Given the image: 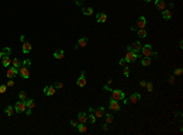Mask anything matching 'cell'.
Returning <instances> with one entry per match:
<instances>
[{
  "mask_svg": "<svg viewBox=\"0 0 183 135\" xmlns=\"http://www.w3.org/2000/svg\"><path fill=\"white\" fill-rule=\"evenodd\" d=\"M140 57H142V55H140L139 53L137 54V53H132V51H127L125 60L127 61V63H132V62H134L137 59H140Z\"/></svg>",
  "mask_w": 183,
  "mask_h": 135,
  "instance_id": "cell-1",
  "label": "cell"
},
{
  "mask_svg": "<svg viewBox=\"0 0 183 135\" xmlns=\"http://www.w3.org/2000/svg\"><path fill=\"white\" fill-rule=\"evenodd\" d=\"M13 108H15V112H17V113H22V112H24L27 110V106H26V102L24 101H17L16 103H15V106H13Z\"/></svg>",
  "mask_w": 183,
  "mask_h": 135,
  "instance_id": "cell-2",
  "label": "cell"
},
{
  "mask_svg": "<svg viewBox=\"0 0 183 135\" xmlns=\"http://www.w3.org/2000/svg\"><path fill=\"white\" fill-rule=\"evenodd\" d=\"M140 50H142V44L139 41H134L133 44H131V45H127V51H132V53H139Z\"/></svg>",
  "mask_w": 183,
  "mask_h": 135,
  "instance_id": "cell-3",
  "label": "cell"
},
{
  "mask_svg": "<svg viewBox=\"0 0 183 135\" xmlns=\"http://www.w3.org/2000/svg\"><path fill=\"white\" fill-rule=\"evenodd\" d=\"M142 55L145 57H151L153 55V50H151V45L150 44H145L144 46H142Z\"/></svg>",
  "mask_w": 183,
  "mask_h": 135,
  "instance_id": "cell-4",
  "label": "cell"
},
{
  "mask_svg": "<svg viewBox=\"0 0 183 135\" xmlns=\"http://www.w3.org/2000/svg\"><path fill=\"white\" fill-rule=\"evenodd\" d=\"M18 73H20V76L23 79H28L29 78V67L22 65V66L18 68Z\"/></svg>",
  "mask_w": 183,
  "mask_h": 135,
  "instance_id": "cell-5",
  "label": "cell"
},
{
  "mask_svg": "<svg viewBox=\"0 0 183 135\" xmlns=\"http://www.w3.org/2000/svg\"><path fill=\"white\" fill-rule=\"evenodd\" d=\"M111 92H112V99L116 100V101L123 100L126 97V95H125V92H123L122 90H111Z\"/></svg>",
  "mask_w": 183,
  "mask_h": 135,
  "instance_id": "cell-6",
  "label": "cell"
},
{
  "mask_svg": "<svg viewBox=\"0 0 183 135\" xmlns=\"http://www.w3.org/2000/svg\"><path fill=\"white\" fill-rule=\"evenodd\" d=\"M87 84V78H86V72L84 71H82V73H81V77L78 79H77V85L78 86H84Z\"/></svg>",
  "mask_w": 183,
  "mask_h": 135,
  "instance_id": "cell-7",
  "label": "cell"
},
{
  "mask_svg": "<svg viewBox=\"0 0 183 135\" xmlns=\"http://www.w3.org/2000/svg\"><path fill=\"white\" fill-rule=\"evenodd\" d=\"M55 91H56V88L53 85H48L44 88V94L47 96H53L55 94Z\"/></svg>",
  "mask_w": 183,
  "mask_h": 135,
  "instance_id": "cell-8",
  "label": "cell"
},
{
  "mask_svg": "<svg viewBox=\"0 0 183 135\" xmlns=\"http://www.w3.org/2000/svg\"><path fill=\"white\" fill-rule=\"evenodd\" d=\"M87 45H88V38L83 37V38H81V39L78 40V43L76 44L75 49H78V48H86Z\"/></svg>",
  "mask_w": 183,
  "mask_h": 135,
  "instance_id": "cell-9",
  "label": "cell"
},
{
  "mask_svg": "<svg viewBox=\"0 0 183 135\" xmlns=\"http://www.w3.org/2000/svg\"><path fill=\"white\" fill-rule=\"evenodd\" d=\"M17 74H18V69L15 68V67H10V68L7 69V72H6L7 78H13V77H16Z\"/></svg>",
  "mask_w": 183,
  "mask_h": 135,
  "instance_id": "cell-10",
  "label": "cell"
},
{
  "mask_svg": "<svg viewBox=\"0 0 183 135\" xmlns=\"http://www.w3.org/2000/svg\"><path fill=\"white\" fill-rule=\"evenodd\" d=\"M109 107L112 111H120V105H118V102L116 101V100H113V99H111L110 100V102H109Z\"/></svg>",
  "mask_w": 183,
  "mask_h": 135,
  "instance_id": "cell-11",
  "label": "cell"
},
{
  "mask_svg": "<svg viewBox=\"0 0 183 135\" xmlns=\"http://www.w3.org/2000/svg\"><path fill=\"white\" fill-rule=\"evenodd\" d=\"M95 18H97L98 23H104V22H106V20H107V15L105 12H99Z\"/></svg>",
  "mask_w": 183,
  "mask_h": 135,
  "instance_id": "cell-12",
  "label": "cell"
},
{
  "mask_svg": "<svg viewBox=\"0 0 183 135\" xmlns=\"http://www.w3.org/2000/svg\"><path fill=\"white\" fill-rule=\"evenodd\" d=\"M145 26H146V18L144 16H140L138 18V21H137V27L140 29V28H145Z\"/></svg>",
  "mask_w": 183,
  "mask_h": 135,
  "instance_id": "cell-13",
  "label": "cell"
},
{
  "mask_svg": "<svg viewBox=\"0 0 183 135\" xmlns=\"http://www.w3.org/2000/svg\"><path fill=\"white\" fill-rule=\"evenodd\" d=\"M154 3H155V6L159 9V10H166V4L164 0H154Z\"/></svg>",
  "mask_w": 183,
  "mask_h": 135,
  "instance_id": "cell-14",
  "label": "cell"
},
{
  "mask_svg": "<svg viewBox=\"0 0 183 135\" xmlns=\"http://www.w3.org/2000/svg\"><path fill=\"white\" fill-rule=\"evenodd\" d=\"M3 66L4 67H9L10 66V63H12V60L10 59V55H5V56H3Z\"/></svg>",
  "mask_w": 183,
  "mask_h": 135,
  "instance_id": "cell-15",
  "label": "cell"
},
{
  "mask_svg": "<svg viewBox=\"0 0 183 135\" xmlns=\"http://www.w3.org/2000/svg\"><path fill=\"white\" fill-rule=\"evenodd\" d=\"M87 121H88V118H87V115L84 112H80L78 113V123H83V124H86Z\"/></svg>",
  "mask_w": 183,
  "mask_h": 135,
  "instance_id": "cell-16",
  "label": "cell"
},
{
  "mask_svg": "<svg viewBox=\"0 0 183 135\" xmlns=\"http://www.w3.org/2000/svg\"><path fill=\"white\" fill-rule=\"evenodd\" d=\"M31 50H32V45H31L29 43L23 41V45H22V53H23V54H28Z\"/></svg>",
  "mask_w": 183,
  "mask_h": 135,
  "instance_id": "cell-17",
  "label": "cell"
},
{
  "mask_svg": "<svg viewBox=\"0 0 183 135\" xmlns=\"http://www.w3.org/2000/svg\"><path fill=\"white\" fill-rule=\"evenodd\" d=\"M140 100V94H138V92H134V94H132L130 97V102H132V103H136L137 101H139Z\"/></svg>",
  "mask_w": 183,
  "mask_h": 135,
  "instance_id": "cell-18",
  "label": "cell"
},
{
  "mask_svg": "<svg viewBox=\"0 0 183 135\" xmlns=\"http://www.w3.org/2000/svg\"><path fill=\"white\" fill-rule=\"evenodd\" d=\"M94 112H95V117L100 118V117H103L104 116V112H105V108L104 107H98L97 110H93Z\"/></svg>",
  "mask_w": 183,
  "mask_h": 135,
  "instance_id": "cell-19",
  "label": "cell"
},
{
  "mask_svg": "<svg viewBox=\"0 0 183 135\" xmlns=\"http://www.w3.org/2000/svg\"><path fill=\"white\" fill-rule=\"evenodd\" d=\"M63 56H65V51H63V50H57V51L54 53V57L57 60H62Z\"/></svg>",
  "mask_w": 183,
  "mask_h": 135,
  "instance_id": "cell-20",
  "label": "cell"
},
{
  "mask_svg": "<svg viewBox=\"0 0 183 135\" xmlns=\"http://www.w3.org/2000/svg\"><path fill=\"white\" fill-rule=\"evenodd\" d=\"M24 102H26V106H27V108L28 110H32L34 106H36V102H34L33 99H27Z\"/></svg>",
  "mask_w": 183,
  "mask_h": 135,
  "instance_id": "cell-21",
  "label": "cell"
},
{
  "mask_svg": "<svg viewBox=\"0 0 183 135\" xmlns=\"http://www.w3.org/2000/svg\"><path fill=\"white\" fill-rule=\"evenodd\" d=\"M172 17V12L170 10H164L162 11V18L164 20H171Z\"/></svg>",
  "mask_w": 183,
  "mask_h": 135,
  "instance_id": "cell-22",
  "label": "cell"
},
{
  "mask_svg": "<svg viewBox=\"0 0 183 135\" xmlns=\"http://www.w3.org/2000/svg\"><path fill=\"white\" fill-rule=\"evenodd\" d=\"M150 63H151V59H150V57H145V56H144L143 59H142V66L148 67V66H150Z\"/></svg>",
  "mask_w": 183,
  "mask_h": 135,
  "instance_id": "cell-23",
  "label": "cell"
},
{
  "mask_svg": "<svg viewBox=\"0 0 183 135\" xmlns=\"http://www.w3.org/2000/svg\"><path fill=\"white\" fill-rule=\"evenodd\" d=\"M77 128H78V132L82 133V134H83V133H87V130H88V129H87V127L83 124V123H78Z\"/></svg>",
  "mask_w": 183,
  "mask_h": 135,
  "instance_id": "cell-24",
  "label": "cell"
},
{
  "mask_svg": "<svg viewBox=\"0 0 183 135\" xmlns=\"http://www.w3.org/2000/svg\"><path fill=\"white\" fill-rule=\"evenodd\" d=\"M12 66L15 67V68H17V69L20 68V67L22 66V62L20 61V59H13L12 60Z\"/></svg>",
  "mask_w": 183,
  "mask_h": 135,
  "instance_id": "cell-25",
  "label": "cell"
},
{
  "mask_svg": "<svg viewBox=\"0 0 183 135\" xmlns=\"http://www.w3.org/2000/svg\"><path fill=\"white\" fill-rule=\"evenodd\" d=\"M13 112H15V108H13L12 106H7L6 108H5V113H6L9 117H11V116L13 115Z\"/></svg>",
  "mask_w": 183,
  "mask_h": 135,
  "instance_id": "cell-26",
  "label": "cell"
},
{
  "mask_svg": "<svg viewBox=\"0 0 183 135\" xmlns=\"http://www.w3.org/2000/svg\"><path fill=\"white\" fill-rule=\"evenodd\" d=\"M82 12H83L84 15H88V16H90V15L93 13V7H84L83 10H82Z\"/></svg>",
  "mask_w": 183,
  "mask_h": 135,
  "instance_id": "cell-27",
  "label": "cell"
},
{
  "mask_svg": "<svg viewBox=\"0 0 183 135\" xmlns=\"http://www.w3.org/2000/svg\"><path fill=\"white\" fill-rule=\"evenodd\" d=\"M138 37H139V38H145L146 37V30L144 29V28L138 29Z\"/></svg>",
  "mask_w": 183,
  "mask_h": 135,
  "instance_id": "cell-28",
  "label": "cell"
},
{
  "mask_svg": "<svg viewBox=\"0 0 183 135\" xmlns=\"http://www.w3.org/2000/svg\"><path fill=\"white\" fill-rule=\"evenodd\" d=\"M18 97H20V100H22V101H26V100H27L26 91H20V92H18Z\"/></svg>",
  "mask_w": 183,
  "mask_h": 135,
  "instance_id": "cell-29",
  "label": "cell"
},
{
  "mask_svg": "<svg viewBox=\"0 0 183 135\" xmlns=\"http://www.w3.org/2000/svg\"><path fill=\"white\" fill-rule=\"evenodd\" d=\"M105 117H106V123H107V124H110V123H112V121H113V117H112V115H111V113H107V115L105 116Z\"/></svg>",
  "mask_w": 183,
  "mask_h": 135,
  "instance_id": "cell-30",
  "label": "cell"
},
{
  "mask_svg": "<svg viewBox=\"0 0 183 135\" xmlns=\"http://www.w3.org/2000/svg\"><path fill=\"white\" fill-rule=\"evenodd\" d=\"M123 76L125 77H130V69H128V67H123Z\"/></svg>",
  "mask_w": 183,
  "mask_h": 135,
  "instance_id": "cell-31",
  "label": "cell"
},
{
  "mask_svg": "<svg viewBox=\"0 0 183 135\" xmlns=\"http://www.w3.org/2000/svg\"><path fill=\"white\" fill-rule=\"evenodd\" d=\"M118 65H120L121 67H127V61L125 59H121L120 61H118Z\"/></svg>",
  "mask_w": 183,
  "mask_h": 135,
  "instance_id": "cell-32",
  "label": "cell"
},
{
  "mask_svg": "<svg viewBox=\"0 0 183 135\" xmlns=\"http://www.w3.org/2000/svg\"><path fill=\"white\" fill-rule=\"evenodd\" d=\"M182 72H183L182 68H176V69H175V72H173V74H175V76H181Z\"/></svg>",
  "mask_w": 183,
  "mask_h": 135,
  "instance_id": "cell-33",
  "label": "cell"
},
{
  "mask_svg": "<svg viewBox=\"0 0 183 135\" xmlns=\"http://www.w3.org/2000/svg\"><path fill=\"white\" fill-rule=\"evenodd\" d=\"M89 117V121H90V123H95V121H97V117H95V115H89L88 116Z\"/></svg>",
  "mask_w": 183,
  "mask_h": 135,
  "instance_id": "cell-34",
  "label": "cell"
},
{
  "mask_svg": "<svg viewBox=\"0 0 183 135\" xmlns=\"http://www.w3.org/2000/svg\"><path fill=\"white\" fill-rule=\"evenodd\" d=\"M54 86H55L56 89H61V88H63V83L62 82H56Z\"/></svg>",
  "mask_w": 183,
  "mask_h": 135,
  "instance_id": "cell-35",
  "label": "cell"
},
{
  "mask_svg": "<svg viewBox=\"0 0 183 135\" xmlns=\"http://www.w3.org/2000/svg\"><path fill=\"white\" fill-rule=\"evenodd\" d=\"M6 89H7L6 84H5V85H0V94H5V92H6Z\"/></svg>",
  "mask_w": 183,
  "mask_h": 135,
  "instance_id": "cell-36",
  "label": "cell"
},
{
  "mask_svg": "<svg viewBox=\"0 0 183 135\" xmlns=\"http://www.w3.org/2000/svg\"><path fill=\"white\" fill-rule=\"evenodd\" d=\"M145 86H146V90H148V91H153V84H151V83H146Z\"/></svg>",
  "mask_w": 183,
  "mask_h": 135,
  "instance_id": "cell-37",
  "label": "cell"
},
{
  "mask_svg": "<svg viewBox=\"0 0 183 135\" xmlns=\"http://www.w3.org/2000/svg\"><path fill=\"white\" fill-rule=\"evenodd\" d=\"M22 65H24V66H27V67H31V65H32V62H31L29 60H24L23 61V63Z\"/></svg>",
  "mask_w": 183,
  "mask_h": 135,
  "instance_id": "cell-38",
  "label": "cell"
},
{
  "mask_svg": "<svg viewBox=\"0 0 183 135\" xmlns=\"http://www.w3.org/2000/svg\"><path fill=\"white\" fill-rule=\"evenodd\" d=\"M13 84H15V83H13V80H11V79H10V80L6 83V86H7V88H11V86H13Z\"/></svg>",
  "mask_w": 183,
  "mask_h": 135,
  "instance_id": "cell-39",
  "label": "cell"
},
{
  "mask_svg": "<svg viewBox=\"0 0 183 135\" xmlns=\"http://www.w3.org/2000/svg\"><path fill=\"white\" fill-rule=\"evenodd\" d=\"M71 125H72V127H76L77 128V125H78V122H77V121H75V119H71Z\"/></svg>",
  "mask_w": 183,
  "mask_h": 135,
  "instance_id": "cell-40",
  "label": "cell"
},
{
  "mask_svg": "<svg viewBox=\"0 0 183 135\" xmlns=\"http://www.w3.org/2000/svg\"><path fill=\"white\" fill-rule=\"evenodd\" d=\"M104 90H107V91H111V90H112V89H111V88H110L109 85H104Z\"/></svg>",
  "mask_w": 183,
  "mask_h": 135,
  "instance_id": "cell-41",
  "label": "cell"
},
{
  "mask_svg": "<svg viewBox=\"0 0 183 135\" xmlns=\"http://www.w3.org/2000/svg\"><path fill=\"white\" fill-rule=\"evenodd\" d=\"M173 80H175V76H171V77H170V79H169V83H171V84H172Z\"/></svg>",
  "mask_w": 183,
  "mask_h": 135,
  "instance_id": "cell-42",
  "label": "cell"
},
{
  "mask_svg": "<svg viewBox=\"0 0 183 135\" xmlns=\"http://www.w3.org/2000/svg\"><path fill=\"white\" fill-rule=\"evenodd\" d=\"M31 113H32V110H28V108H27V116H28V117L31 116Z\"/></svg>",
  "mask_w": 183,
  "mask_h": 135,
  "instance_id": "cell-43",
  "label": "cell"
},
{
  "mask_svg": "<svg viewBox=\"0 0 183 135\" xmlns=\"http://www.w3.org/2000/svg\"><path fill=\"white\" fill-rule=\"evenodd\" d=\"M145 84H146V83L144 82V80H142V82H140V86H143V88L145 86Z\"/></svg>",
  "mask_w": 183,
  "mask_h": 135,
  "instance_id": "cell-44",
  "label": "cell"
},
{
  "mask_svg": "<svg viewBox=\"0 0 183 135\" xmlns=\"http://www.w3.org/2000/svg\"><path fill=\"white\" fill-rule=\"evenodd\" d=\"M103 129L104 130H107V123H105V124L103 125Z\"/></svg>",
  "mask_w": 183,
  "mask_h": 135,
  "instance_id": "cell-45",
  "label": "cell"
},
{
  "mask_svg": "<svg viewBox=\"0 0 183 135\" xmlns=\"http://www.w3.org/2000/svg\"><path fill=\"white\" fill-rule=\"evenodd\" d=\"M83 1H86V0H81V1H80V4H81V5H82V3H83Z\"/></svg>",
  "mask_w": 183,
  "mask_h": 135,
  "instance_id": "cell-46",
  "label": "cell"
},
{
  "mask_svg": "<svg viewBox=\"0 0 183 135\" xmlns=\"http://www.w3.org/2000/svg\"><path fill=\"white\" fill-rule=\"evenodd\" d=\"M144 1H146V3H150V1H151V0H144Z\"/></svg>",
  "mask_w": 183,
  "mask_h": 135,
  "instance_id": "cell-47",
  "label": "cell"
},
{
  "mask_svg": "<svg viewBox=\"0 0 183 135\" xmlns=\"http://www.w3.org/2000/svg\"><path fill=\"white\" fill-rule=\"evenodd\" d=\"M75 1H76V0H75Z\"/></svg>",
  "mask_w": 183,
  "mask_h": 135,
  "instance_id": "cell-48",
  "label": "cell"
}]
</instances>
